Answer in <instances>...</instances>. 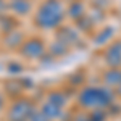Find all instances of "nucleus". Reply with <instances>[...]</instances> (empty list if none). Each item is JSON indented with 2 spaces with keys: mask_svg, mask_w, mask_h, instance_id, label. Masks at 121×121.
I'll return each mask as SVG.
<instances>
[{
  "mask_svg": "<svg viewBox=\"0 0 121 121\" xmlns=\"http://www.w3.org/2000/svg\"><path fill=\"white\" fill-rule=\"evenodd\" d=\"M112 100L108 91L105 89H86L81 94V103L86 107H97V105H105Z\"/></svg>",
  "mask_w": 121,
  "mask_h": 121,
  "instance_id": "1",
  "label": "nucleus"
},
{
  "mask_svg": "<svg viewBox=\"0 0 121 121\" xmlns=\"http://www.w3.org/2000/svg\"><path fill=\"white\" fill-rule=\"evenodd\" d=\"M60 16H61V11L58 8V5L53 8V2L52 0L47 2L44 5V8L39 11V21L44 26H53V24H56V21L60 19Z\"/></svg>",
  "mask_w": 121,
  "mask_h": 121,
  "instance_id": "2",
  "label": "nucleus"
},
{
  "mask_svg": "<svg viewBox=\"0 0 121 121\" xmlns=\"http://www.w3.org/2000/svg\"><path fill=\"white\" fill-rule=\"evenodd\" d=\"M31 105L26 102H18L11 108V121H24L31 116Z\"/></svg>",
  "mask_w": 121,
  "mask_h": 121,
  "instance_id": "3",
  "label": "nucleus"
},
{
  "mask_svg": "<svg viewBox=\"0 0 121 121\" xmlns=\"http://www.w3.org/2000/svg\"><path fill=\"white\" fill-rule=\"evenodd\" d=\"M116 48H118V45H115L112 50L107 53V60H108L110 65H118L121 61V50H116Z\"/></svg>",
  "mask_w": 121,
  "mask_h": 121,
  "instance_id": "4",
  "label": "nucleus"
},
{
  "mask_svg": "<svg viewBox=\"0 0 121 121\" xmlns=\"http://www.w3.org/2000/svg\"><path fill=\"white\" fill-rule=\"evenodd\" d=\"M105 81L108 84H113V86H116V84H121V73H116V71H113V73H108V74L105 76Z\"/></svg>",
  "mask_w": 121,
  "mask_h": 121,
  "instance_id": "5",
  "label": "nucleus"
},
{
  "mask_svg": "<svg viewBox=\"0 0 121 121\" xmlns=\"http://www.w3.org/2000/svg\"><path fill=\"white\" fill-rule=\"evenodd\" d=\"M44 113H45L48 118H53V116H58V107L55 105H52V103H48L45 108H44Z\"/></svg>",
  "mask_w": 121,
  "mask_h": 121,
  "instance_id": "6",
  "label": "nucleus"
},
{
  "mask_svg": "<svg viewBox=\"0 0 121 121\" xmlns=\"http://www.w3.org/2000/svg\"><path fill=\"white\" fill-rule=\"evenodd\" d=\"M31 121H48V116H47L45 113H34L32 116H31Z\"/></svg>",
  "mask_w": 121,
  "mask_h": 121,
  "instance_id": "7",
  "label": "nucleus"
},
{
  "mask_svg": "<svg viewBox=\"0 0 121 121\" xmlns=\"http://www.w3.org/2000/svg\"><path fill=\"white\" fill-rule=\"evenodd\" d=\"M118 94L121 95V84H120V87H118Z\"/></svg>",
  "mask_w": 121,
  "mask_h": 121,
  "instance_id": "8",
  "label": "nucleus"
},
{
  "mask_svg": "<svg viewBox=\"0 0 121 121\" xmlns=\"http://www.w3.org/2000/svg\"><path fill=\"white\" fill-rule=\"evenodd\" d=\"M0 105H2V100H0Z\"/></svg>",
  "mask_w": 121,
  "mask_h": 121,
  "instance_id": "9",
  "label": "nucleus"
}]
</instances>
